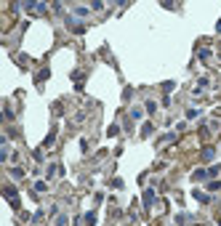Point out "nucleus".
<instances>
[{"mask_svg": "<svg viewBox=\"0 0 221 226\" xmlns=\"http://www.w3.org/2000/svg\"><path fill=\"white\" fill-rule=\"evenodd\" d=\"M86 223H91V226L96 223V216H93V213H88V216H86Z\"/></svg>", "mask_w": 221, "mask_h": 226, "instance_id": "7ed1b4c3", "label": "nucleus"}, {"mask_svg": "<svg viewBox=\"0 0 221 226\" xmlns=\"http://www.w3.org/2000/svg\"><path fill=\"white\" fill-rule=\"evenodd\" d=\"M152 200H155V191H152V189H149V191H144V202H146V207L152 205Z\"/></svg>", "mask_w": 221, "mask_h": 226, "instance_id": "f257e3e1", "label": "nucleus"}, {"mask_svg": "<svg viewBox=\"0 0 221 226\" xmlns=\"http://www.w3.org/2000/svg\"><path fill=\"white\" fill-rule=\"evenodd\" d=\"M5 197H11V200H14V197H16V186H5Z\"/></svg>", "mask_w": 221, "mask_h": 226, "instance_id": "f03ea898", "label": "nucleus"}]
</instances>
